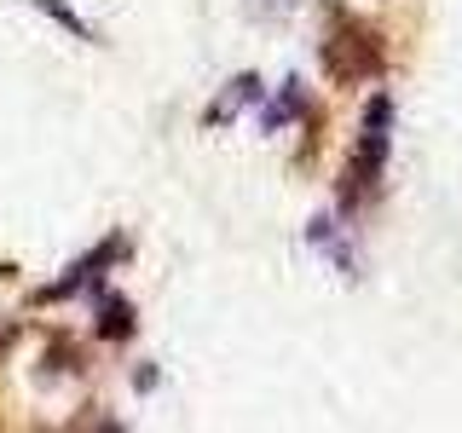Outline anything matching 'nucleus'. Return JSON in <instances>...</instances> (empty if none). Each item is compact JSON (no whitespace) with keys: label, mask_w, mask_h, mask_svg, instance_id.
<instances>
[{"label":"nucleus","mask_w":462,"mask_h":433,"mask_svg":"<svg viewBox=\"0 0 462 433\" xmlns=\"http://www.w3.org/2000/svg\"><path fill=\"white\" fill-rule=\"evenodd\" d=\"M249 105H260V76H237V81L226 87V98L208 110V122H214V127H226L231 115H237V110H249Z\"/></svg>","instance_id":"20e7f679"},{"label":"nucleus","mask_w":462,"mask_h":433,"mask_svg":"<svg viewBox=\"0 0 462 433\" xmlns=\"http://www.w3.org/2000/svg\"><path fill=\"white\" fill-rule=\"evenodd\" d=\"M324 64L336 69L341 81H358V76H375V69H382V47H375V35H370L365 23L341 18V35H336V29H329Z\"/></svg>","instance_id":"f03ea898"},{"label":"nucleus","mask_w":462,"mask_h":433,"mask_svg":"<svg viewBox=\"0 0 462 433\" xmlns=\"http://www.w3.org/2000/svg\"><path fill=\"white\" fill-rule=\"evenodd\" d=\"M35 6H41V12H47V18H52V23H64V29H69V35H76V41H93V23H87V18H81V12H76V6H69V0H35Z\"/></svg>","instance_id":"423d86ee"},{"label":"nucleus","mask_w":462,"mask_h":433,"mask_svg":"<svg viewBox=\"0 0 462 433\" xmlns=\"http://www.w3.org/2000/svg\"><path fill=\"white\" fill-rule=\"evenodd\" d=\"M98 336L105 341H127L134 336V307L122 295H98Z\"/></svg>","instance_id":"39448f33"},{"label":"nucleus","mask_w":462,"mask_h":433,"mask_svg":"<svg viewBox=\"0 0 462 433\" xmlns=\"http://www.w3.org/2000/svg\"><path fill=\"white\" fill-rule=\"evenodd\" d=\"M387 127H393V98L375 93L370 110H365V127H358L353 162H346V202H358V197L375 191V180H382V168H387V144H393Z\"/></svg>","instance_id":"f257e3e1"},{"label":"nucleus","mask_w":462,"mask_h":433,"mask_svg":"<svg viewBox=\"0 0 462 433\" xmlns=\"http://www.w3.org/2000/svg\"><path fill=\"white\" fill-rule=\"evenodd\" d=\"M116 254H122V243H110V249H93V254H87V260H81L76 272H69V278H58V283L47 289V300H69V295H81V289L93 283V278H98V272L110 266Z\"/></svg>","instance_id":"7ed1b4c3"},{"label":"nucleus","mask_w":462,"mask_h":433,"mask_svg":"<svg viewBox=\"0 0 462 433\" xmlns=\"http://www.w3.org/2000/svg\"><path fill=\"white\" fill-rule=\"evenodd\" d=\"M295 6H300V0H249V12H254L260 23H278V18H289Z\"/></svg>","instance_id":"6e6552de"},{"label":"nucleus","mask_w":462,"mask_h":433,"mask_svg":"<svg viewBox=\"0 0 462 433\" xmlns=\"http://www.w3.org/2000/svg\"><path fill=\"white\" fill-rule=\"evenodd\" d=\"M300 110H307V93H300V81H283V98L266 110V127H278L283 115H300Z\"/></svg>","instance_id":"0eeeda50"}]
</instances>
